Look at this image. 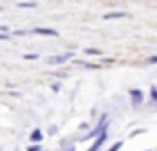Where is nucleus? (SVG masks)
I'll return each instance as SVG.
<instances>
[{
	"label": "nucleus",
	"instance_id": "10",
	"mask_svg": "<svg viewBox=\"0 0 157 151\" xmlns=\"http://www.w3.org/2000/svg\"><path fill=\"white\" fill-rule=\"evenodd\" d=\"M151 101L157 103V87H151Z\"/></svg>",
	"mask_w": 157,
	"mask_h": 151
},
{
	"label": "nucleus",
	"instance_id": "4",
	"mask_svg": "<svg viewBox=\"0 0 157 151\" xmlns=\"http://www.w3.org/2000/svg\"><path fill=\"white\" fill-rule=\"evenodd\" d=\"M105 139H107V131H103L101 135H99V137L95 139V143H93V145L89 147V151H99V149H101V145L105 143Z\"/></svg>",
	"mask_w": 157,
	"mask_h": 151
},
{
	"label": "nucleus",
	"instance_id": "7",
	"mask_svg": "<svg viewBox=\"0 0 157 151\" xmlns=\"http://www.w3.org/2000/svg\"><path fill=\"white\" fill-rule=\"evenodd\" d=\"M85 52H87V55H93V56H101L103 55L99 48H85Z\"/></svg>",
	"mask_w": 157,
	"mask_h": 151
},
{
	"label": "nucleus",
	"instance_id": "15",
	"mask_svg": "<svg viewBox=\"0 0 157 151\" xmlns=\"http://www.w3.org/2000/svg\"><path fill=\"white\" fill-rule=\"evenodd\" d=\"M69 151H75V149H73V147H71V149H69Z\"/></svg>",
	"mask_w": 157,
	"mask_h": 151
},
{
	"label": "nucleus",
	"instance_id": "3",
	"mask_svg": "<svg viewBox=\"0 0 157 151\" xmlns=\"http://www.w3.org/2000/svg\"><path fill=\"white\" fill-rule=\"evenodd\" d=\"M34 34H40V37H59V32L55 28H42V26H36L34 28Z\"/></svg>",
	"mask_w": 157,
	"mask_h": 151
},
{
	"label": "nucleus",
	"instance_id": "1",
	"mask_svg": "<svg viewBox=\"0 0 157 151\" xmlns=\"http://www.w3.org/2000/svg\"><path fill=\"white\" fill-rule=\"evenodd\" d=\"M129 95H131V103H133L135 107L143 103V97H145V95H143V91H141V89H131Z\"/></svg>",
	"mask_w": 157,
	"mask_h": 151
},
{
	"label": "nucleus",
	"instance_id": "5",
	"mask_svg": "<svg viewBox=\"0 0 157 151\" xmlns=\"http://www.w3.org/2000/svg\"><path fill=\"white\" fill-rule=\"evenodd\" d=\"M125 16H127L125 12H107V14H105V18H107V20H113V18H125Z\"/></svg>",
	"mask_w": 157,
	"mask_h": 151
},
{
	"label": "nucleus",
	"instance_id": "14",
	"mask_svg": "<svg viewBox=\"0 0 157 151\" xmlns=\"http://www.w3.org/2000/svg\"><path fill=\"white\" fill-rule=\"evenodd\" d=\"M4 38H8V34H0V41H4Z\"/></svg>",
	"mask_w": 157,
	"mask_h": 151
},
{
	"label": "nucleus",
	"instance_id": "6",
	"mask_svg": "<svg viewBox=\"0 0 157 151\" xmlns=\"http://www.w3.org/2000/svg\"><path fill=\"white\" fill-rule=\"evenodd\" d=\"M30 139H33L34 143H38V141H42V131L40 129H34L33 133H30Z\"/></svg>",
	"mask_w": 157,
	"mask_h": 151
},
{
	"label": "nucleus",
	"instance_id": "13",
	"mask_svg": "<svg viewBox=\"0 0 157 151\" xmlns=\"http://www.w3.org/2000/svg\"><path fill=\"white\" fill-rule=\"evenodd\" d=\"M149 63H157V56H149Z\"/></svg>",
	"mask_w": 157,
	"mask_h": 151
},
{
	"label": "nucleus",
	"instance_id": "9",
	"mask_svg": "<svg viewBox=\"0 0 157 151\" xmlns=\"http://www.w3.org/2000/svg\"><path fill=\"white\" fill-rule=\"evenodd\" d=\"M33 6H34V2H20L18 8H33Z\"/></svg>",
	"mask_w": 157,
	"mask_h": 151
},
{
	"label": "nucleus",
	"instance_id": "11",
	"mask_svg": "<svg viewBox=\"0 0 157 151\" xmlns=\"http://www.w3.org/2000/svg\"><path fill=\"white\" fill-rule=\"evenodd\" d=\"M24 59H26V60H34V59H38V56H36V55H33V52H30V55H24Z\"/></svg>",
	"mask_w": 157,
	"mask_h": 151
},
{
	"label": "nucleus",
	"instance_id": "12",
	"mask_svg": "<svg viewBox=\"0 0 157 151\" xmlns=\"http://www.w3.org/2000/svg\"><path fill=\"white\" fill-rule=\"evenodd\" d=\"M28 151H40V145H30V147H28Z\"/></svg>",
	"mask_w": 157,
	"mask_h": 151
},
{
	"label": "nucleus",
	"instance_id": "2",
	"mask_svg": "<svg viewBox=\"0 0 157 151\" xmlns=\"http://www.w3.org/2000/svg\"><path fill=\"white\" fill-rule=\"evenodd\" d=\"M73 59V52H65V55H56V56H51L48 59V64H63L67 60Z\"/></svg>",
	"mask_w": 157,
	"mask_h": 151
},
{
	"label": "nucleus",
	"instance_id": "8",
	"mask_svg": "<svg viewBox=\"0 0 157 151\" xmlns=\"http://www.w3.org/2000/svg\"><path fill=\"white\" fill-rule=\"evenodd\" d=\"M121 147H123V143H121V141H117V143H113V145L109 147V151H119Z\"/></svg>",
	"mask_w": 157,
	"mask_h": 151
}]
</instances>
